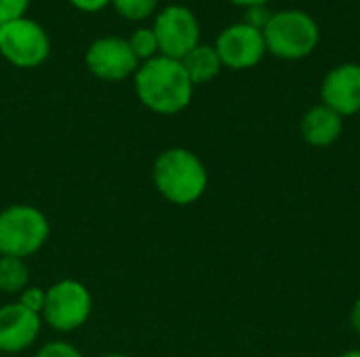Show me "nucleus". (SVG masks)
<instances>
[{
	"label": "nucleus",
	"instance_id": "f257e3e1",
	"mask_svg": "<svg viewBox=\"0 0 360 357\" xmlns=\"http://www.w3.org/2000/svg\"><path fill=\"white\" fill-rule=\"evenodd\" d=\"M135 93L150 112L173 116L190 105L194 84L181 61L156 55L139 63L135 72Z\"/></svg>",
	"mask_w": 360,
	"mask_h": 357
},
{
	"label": "nucleus",
	"instance_id": "f03ea898",
	"mask_svg": "<svg viewBox=\"0 0 360 357\" xmlns=\"http://www.w3.org/2000/svg\"><path fill=\"white\" fill-rule=\"evenodd\" d=\"M152 181L165 200L177 206H190L205 196L209 173L205 162L192 149L169 147L156 156Z\"/></svg>",
	"mask_w": 360,
	"mask_h": 357
},
{
	"label": "nucleus",
	"instance_id": "7ed1b4c3",
	"mask_svg": "<svg viewBox=\"0 0 360 357\" xmlns=\"http://www.w3.org/2000/svg\"><path fill=\"white\" fill-rule=\"evenodd\" d=\"M46 215L32 204H11L0 210V257L27 259L49 240Z\"/></svg>",
	"mask_w": 360,
	"mask_h": 357
},
{
	"label": "nucleus",
	"instance_id": "20e7f679",
	"mask_svg": "<svg viewBox=\"0 0 360 357\" xmlns=\"http://www.w3.org/2000/svg\"><path fill=\"white\" fill-rule=\"evenodd\" d=\"M266 48L281 59L297 61L308 57L319 40L321 29L312 15L297 11V8H285L272 15L270 23L264 29Z\"/></svg>",
	"mask_w": 360,
	"mask_h": 357
},
{
	"label": "nucleus",
	"instance_id": "39448f33",
	"mask_svg": "<svg viewBox=\"0 0 360 357\" xmlns=\"http://www.w3.org/2000/svg\"><path fill=\"white\" fill-rule=\"evenodd\" d=\"M93 311V297L78 280H59L46 288L44 307L40 311L42 324L57 332H74L86 324Z\"/></svg>",
	"mask_w": 360,
	"mask_h": 357
},
{
	"label": "nucleus",
	"instance_id": "423d86ee",
	"mask_svg": "<svg viewBox=\"0 0 360 357\" xmlns=\"http://www.w3.org/2000/svg\"><path fill=\"white\" fill-rule=\"evenodd\" d=\"M0 55L15 67H38L51 55V38L38 21L21 17L0 25Z\"/></svg>",
	"mask_w": 360,
	"mask_h": 357
},
{
	"label": "nucleus",
	"instance_id": "0eeeda50",
	"mask_svg": "<svg viewBox=\"0 0 360 357\" xmlns=\"http://www.w3.org/2000/svg\"><path fill=\"white\" fill-rule=\"evenodd\" d=\"M154 36L158 55L181 61L194 46L200 44V23L192 8L184 4H169L154 17Z\"/></svg>",
	"mask_w": 360,
	"mask_h": 357
},
{
	"label": "nucleus",
	"instance_id": "6e6552de",
	"mask_svg": "<svg viewBox=\"0 0 360 357\" xmlns=\"http://www.w3.org/2000/svg\"><path fill=\"white\" fill-rule=\"evenodd\" d=\"M84 63L93 76L105 82L124 80L133 76L139 67V59L122 36L95 38L84 53Z\"/></svg>",
	"mask_w": 360,
	"mask_h": 357
},
{
	"label": "nucleus",
	"instance_id": "1a4fd4ad",
	"mask_svg": "<svg viewBox=\"0 0 360 357\" xmlns=\"http://www.w3.org/2000/svg\"><path fill=\"white\" fill-rule=\"evenodd\" d=\"M213 46L221 59V65L230 69H251L268 53L264 32L247 25L245 21L224 27Z\"/></svg>",
	"mask_w": 360,
	"mask_h": 357
},
{
	"label": "nucleus",
	"instance_id": "9d476101",
	"mask_svg": "<svg viewBox=\"0 0 360 357\" xmlns=\"http://www.w3.org/2000/svg\"><path fill=\"white\" fill-rule=\"evenodd\" d=\"M323 105L342 118L360 112V63H342L327 72L321 84Z\"/></svg>",
	"mask_w": 360,
	"mask_h": 357
},
{
	"label": "nucleus",
	"instance_id": "9b49d317",
	"mask_svg": "<svg viewBox=\"0 0 360 357\" xmlns=\"http://www.w3.org/2000/svg\"><path fill=\"white\" fill-rule=\"evenodd\" d=\"M42 318L19 303L0 307V353L13 356L30 349L38 339Z\"/></svg>",
	"mask_w": 360,
	"mask_h": 357
},
{
	"label": "nucleus",
	"instance_id": "f8f14e48",
	"mask_svg": "<svg viewBox=\"0 0 360 357\" xmlns=\"http://www.w3.org/2000/svg\"><path fill=\"white\" fill-rule=\"evenodd\" d=\"M302 137L312 147H329L333 145L344 130V118L327 105L310 107L300 124Z\"/></svg>",
	"mask_w": 360,
	"mask_h": 357
},
{
	"label": "nucleus",
	"instance_id": "ddd939ff",
	"mask_svg": "<svg viewBox=\"0 0 360 357\" xmlns=\"http://www.w3.org/2000/svg\"><path fill=\"white\" fill-rule=\"evenodd\" d=\"M181 65L186 69V74L190 76L192 84H205V82H211L219 72H221V59L215 50L213 44H198L194 46L184 59H181Z\"/></svg>",
	"mask_w": 360,
	"mask_h": 357
},
{
	"label": "nucleus",
	"instance_id": "4468645a",
	"mask_svg": "<svg viewBox=\"0 0 360 357\" xmlns=\"http://www.w3.org/2000/svg\"><path fill=\"white\" fill-rule=\"evenodd\" d=\"M30 286V271L23 259L0 257V292L19 295Z\"/></svg>",
	"mask_w": 360,
	"mask_h": 357
},
{
	"label": "nucleus",
	"instance_id": "2eb2a0df",
	"mask_svg": "<svg viewBox=\"0 0 360 357\" xmlns=\"http://www.w3.org/2000/svg\"><path fill=\"white\" fill-rule=\"evenodd\" d=\"M127 42H129L131 50L135 53V57L139 59V63L158 55V42H156L152 27H137L135 32H131Z\"/></svg>",
	"mask_w": 360,
	"mask_h": 357
},
{
	"label": "nucleus",
	"instance_id": "dca6fc26",
	"mask_svg": "<svg viewBox=\"0 0 360 357\" xmlns=\"http://www.w3.org/2000/svg\"><path fill=\"white\" fill-rule=\"evenodd\" d=\"M112 4H114L116 13L122 15L124 19L141 21L156 11L158 0H112Z\"/></svg>",
	"mask_w": 360,
	"mask_h": 357
},
{
	"label": "nucleus",
	"instance_id": "f3484780",
	"mask_svg": "<svg viewBox=\"0 0 360 357\" xmlns=\"http://www.w3.org/2000/svg\"><path fill=\"white\" fill-rule=\"evenodd\" d=\"M17 297H19L17 303H19L21 307H25V309H30V311H34V314L40 316V311H42V307H44L46 290L40 288V286H27V288H25L23 292H19Z\"/></svg>",
	"mask_w": 360,
	"mask_h": 357
},
{
	"label": "nucleus",
	"instance_id": "a211bd4d",
	"mask_svg": "<svg viewBox=\"0 0 360 357\" xmlns=\"http://www.w3.org/2000/svg\"><path fill=\"white\" fill-rule=\"evenodd\" d=\"M30 0H0V25L25 17Z\"/></svg>",
	"mask_w": 360,
	"mask_h": 357
},
{
	"label": "nucleus",
	"instance_id": "6ab92c4d",
	"mask_svg": "<svg viewBox=\"0 0 360 357\" xmlns=\"http://www.w3.org/2000/svg\"><path fill=\"white\" fill-rule=\"evenodd\" d=\"M36 357H84L74 345L65 341H51L44 347L38 349Z\"/></svg>",
	"mask_w": 360,
	"mask_h": 357
},
{
	"label": "nucleus",
	"instance_id": "aec40b11",
	"mask_svg": "<svg viewBox=\"0 0 360 357\" xmlns=\"http://www.w3.org/2000/svg\"><path fill=\"white\" fill-rule=\"evenodd\" d=\"M272 15H274V13L268 8V4H264V6H251V8H245V19H243V21H245L247 25H251V27L264 32L266 25L270 23Z\"/></svg>",
	"mask_w": 360,
	"mask_h": 357
},
{
	"label": "nucleus",
	"instance_id": "412c9836",
	"mask_svg": "<svg viewBox=\"0 0 360 357\" xmlns=\"http://www.w3.org/2000/svg\"><path fill=\"white\" fill-rule=\"evenodd\" d=\"M110 2L112 0H70L72 6H76L78 11H84V13H97L103 6H108Z\"/></svg>",
	"mask_w": 360,
	"mask_h": 357
},
{
	"label": "nucleus",
	"instance_id": "4be33fe9",
	"mask_svg": "<svg viewBox=\"0 0 360 357\" xmlns=\"http://www.w3.org/2000/svg\"><path fill=\"white\" fill-rule=\"evenodd\" d=\"M350 324H352L354 332L360 335V299H356V303L352 305V311H350Z\"/></svg>",
	"mask_w": 360,
	"mask_h": 357
},
{
	"label": "nucleus",
	"instance_id": "5701e85b",
	"mask_svg": "<svg viewBox=\"0 0 360 357\" xmlns=\"http://www.w3.org/2000/svg\"><path fill=\"white\" fill-rule=\"evenodd\" d=\"M230 2H234V4H238V6H243V8H251V6H264V4H268L270 0H230Z\"/></svg>",
	"mask_w": 360,
	"mask_h": 357
},
{
	"label": "nucleus",
	"instance_id": "b1692460",
	"mask_svg": "<svg viewBox=\"0 0 360 357\" xmlns=\"http://www.w3.org/2000/svg\"><path fill=\"white\" fill-rule=\"evenodd\" d=\"M338 357H360V349H352V351H346V353H340Z\"/></svg>",
	"mask_w": 360,
	"mask_h": 357
},
{
	"label": "nucleus",
	"instance_id": "393cba45",
	"mask_svg": "<svg viewBox=\"0 0 360 357\" xmlns=\"http://www.w3.org/2000/svg\"><path fill=\"white\" fill-rule=\"evenodd\" d=\"M99 357H129V356H124V353H105V356H99Z\"/></svg>",
	"mask_w": 360,
	"mask_h": 357
},
{
	"label": "nucleus",
	"instance_id": "a878e982",
	"mask_svg": "<svg viewBox=\"0 0 360 357\" xmlns=\"http://www.w3.org/2000/svg\"><path fill=\"white\" fill-rule=\"evenodd\" d=\"M0 357H4V356H0Z\"/></svg>",
	"mask_w": 360,
	"mask_h": 357
}]
</instances>
